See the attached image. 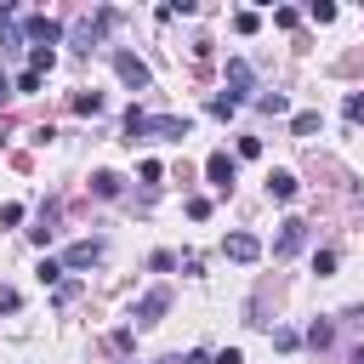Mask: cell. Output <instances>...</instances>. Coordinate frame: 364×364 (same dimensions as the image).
Wrapping results in <instances>:
<instances>
[{"label": "cell", "mask_w": 364, "mask_h": 364, "mask_svg": "<svg viewBox=\"0 0 364 364\" xmlns=\"http://www.w3.org/2000/svg\"><path fill=\"white\" fill-rule=\"evenodd\" d=\"M188 131H193L188 114H142V108L125 114V136H131V142H148V136H159V142H182Z\"/></svg>", "instance_id": "cell-1"}, {"label": "cell", "mask_w": 364, "mask_h": 364, "mask_svg": "<svg viewBox=\"0 0 364 364\" xmlns=\"http://www.w3.org/2000/svg\"><path fill=\"white\" fill-rule=\"evenodd\" d=\"M6 91H11V80H6V74H0V97H6Z\"/></svg>", "instance_id": "cell-22"}, {"label": "cell", "mask_w": 364, "mask_h": 364, "mask_svg": "<svg viewBox=\"0 0 364 364\" xmlns=\"http://www.w3.org/2000/svg\"><path fill=\"white\" fill-rule=\"evenodd\" d=\"M165 307H171V290H148V296L131 307V318H136V324H159V313H165Z\"/></svg>", "instance_id": "cell-7"}, {"label": "cell", "mask_w": 364, "mask_h": 364, "mask_svg": "<svg viewBox=\"0 0 364 364\" xmlns=\"http://www.w3.org/2000/svg\"><path fill=\"white\" fill-rule=\"evenodd\" d=\"M74 114H102V97H97V91H80V97H74Z\"/></svg>", "instance_id": "cell-13"}, {"label": "cell", "mask_w": 364, "mask_h": 364, "mask_svg": "<svg viewBox=\"0 0 364 364\" xmlns=\"http://www.w3.org/2000/svg\"><path fill=\"white\" fill-rule=\"evenodd\" d=\"M40 80H46V74H34V68H23V74H17V91H40Z\"/></svg>", "instance_id": "cell-17"}, {"label": "cell", "mask_w": 364, "mask_h": 364, "mask_svg": "<svg viewBox=\"0 0 364 364\" xmlns=\"http://www.w3.org/2000/svg\"><path fill=\"white\" fill-rule=\"evenodd\" d=\"M245 97H250V63H245V57H233V63H228V102L239 108Z\"/></svg>", "instance_id": "cell-6"}, {"label": "cell", "mask_w": 364, "mask_h": 364, "mask_svg": "<svg viewBox=\"0 0 364 364\" xmlns=\"http://www.w3.org/2000/svg\"><path fill=\"white\" fill-rule=\"evenodd\" d=\"M114 68H119V80H125L131 91H148V80H154V74H148V63H142V57H131V51H114Z\"/></svg>", "instance_id": "cell-3"}, {"label": "cell", "mask_w": 364, "mask_h": 364, "mask_svg": "<svg viewBox=\"0 0 364 364\" xmlns=\"http://www.w3.org/2000/svg\"><path fill=\"white\" fill-rule=\"evenodd\" d=\"M347 114H353V119H364V97H358V91L347 97Z\"/></svg>", "instance_id": "cell-20"}, {"label": "cell", "mask_w": 364, "mask_h": 364, "mask_svg": "<svg viewBox=\"0 0 364 364\" xmlns=\"http://www.w3.org/2000/svg\"><path fill=\"white\" fill-rule=\"evenodd\" d=\"M108 23H114V11H108V6H102L97 17H80V23L68 28V40H74V51H97V46H102V28H108Z\"/></svg>", "instance_id": "cell-2"}, {"label": "cell", "mask_w": 364, "mask_h": 364, "mask_svg": "<svg viewBox=\"0 0 364 364\" xmlns=\"http://www.w3.org/2000/svg\"><path fill=\"white\" fill-rule=\"evenodd\" d=\"M23 34H28V40H34V46H46V51H51V46H57V40H63V28H57V23H51V17H28V23H23Z\"/></svg>", "instance_id": "cell-9"}, {"label": "cell", "mask_w": 364, "mask_h": 364, "mask_svg": "<svg viewBox=\"0 0 364 364\" xmlns=\"http://www.w3.org/2000/svg\"><path fill=\"white\" fill-rule=\"evenodd\" d=\"M205 176H210L216 188H233V159H228V154H210V159H205Z\"/></svg>", "instance_id": "cell-10"}, {"label": "cell", "mask_w": 364, "mask_h": 364, "mask_svg": "<svg viewBox=\"0 0 364 364\" xmlns=\"http://www.w3.org/2000/svg\"><path fill=\"white\" fill-rule=\"evenodd\" d=\"M267 193H273V199H296V176H290V171H273V176H267Z\"/></svg>", "instance_id": "cell-11"}, {"label": "cell", "mask_w": 364, "mask_h": 364, "mask_svg": "<svg viewBox=\"0 0 364 364\" xmlns=\"http://www.w3.org/2000/svg\"><path fill=\"white\" fill-rule=\"evenodd\" d=\"M91 188H97V193H102V199H114V193H119V188H125V182H119V176H114V171H97V176H91Z\"/></svg>", "instance_id": "cell-12"}, {"label": "cell", "mask_w": 364, "mask_h": 364, "mask_svg": "<svg viewBox=\"0 0 364 364\" xmlns=\"http://www.w3.org/2000/svg\"><path fill=\"white\" fill-rule=\"evenodd\" d=\"M330 336H336V330H330V324H324V318H318V324H313V330H307V341H313V347H330Z\"/></svg>", "instance_id": "cell-16"}, {"label": "cell", "mask_w": 364, "mask_h": 364, "mask_svg": "<svg viewBox=\"0 0 364 364\" xmlns=\"http://www.w3.org/2000/svg\"><path fill=\"white\" fill-rule=\"evenodd\" d=\"M318 131V114H296V136H313Z\"/></svg>", "instance_id": "cell-18"}, {"label": "cell", "mask_w": 364, "mask_h": 364, "mask_svg": "<svg viewBox=\"0 0 364 364\" xmlns=\"http://www.w3.org/2000/svg\"><path fill=\"white\" fill-rule=\"evenodd\" d=\"M222 250H228L233 262H256V256H262V239H256V233H228Z\"/></svg>", "instance_id": "cell-8"}, {"label": "cell", "mask_w": 364, "mask_h": 364, "mask_svg": "<svg viewBox=\"0 0 364 364\" xmlns=\"http://www.w3.org/2000/svg\"><path fill=\"white\" fill-rule=\"evenodd\" d=\"M97 262H102V239H80V245L63 250V273H68V267L80 273V267H97Z\"/></svg>", "instance_id": "cell-4"}, {"label": "cell", "mask_w": 364, "mask_h": 364, "mask_svg": "<svg viewBox=\"0 0 364 364\" xmlns=\"http://www.w3.org/2000/svg\"><path fill=\"white\" fill-rule=\"evenodd\" d=\"M210 364H245V353H239V347H222V353H216Z\"/></svg>", "instance_id": "cell-19"}, {"label": "cell", "mask_w": 364, "mask_h": 364, "mask_svg": "<svg viewBox=\"0 0 364 364\" xmlns=\"http://www.w3.org/2000/svg\"><path fill=\"white\" fill-rule=\"evenodd\" d=\"M256 23H262L256 11H233V28H239V34H256Z\"/></svg>", "instance_id": "cell-15"}, {"label": "cell", "mask_w": 364, "mask_h": 364, "mask_svg": "<svg viewBox=\"0 0 364 364\" xmlns=\"http://www.w3.org/2000/svg\"><path fill=\"white\" fill-rule=\"evenodd\" d=\"M256 108H262V114H284L290 102H284V91H267V97H256Z\"/></svg>", "instance_id": "cell-14"}, {"label": "cell", "mask_w": 364, "mask_h": 364, "mask_svg": "<svg viewBox=\"0 0 364 364\" xmlns=\"http://www.w3.org/2000/svg\"><path fill=\"white\" fill-rule=\"evenodd\" d=\"M353 364H364V347H353Z\"/></svg>", "instance_id": "cell-21"}, {"label": "cell", "mask_w": 364, "mask_h": 364, "mask_svg": "<svg viewBox=\"0 0 364 364\" xmlns=\"http://www.w3.org/2000/svg\"><path fill=\"white\" fill-rule=\"evenodd\" d=\"M301 239H307V222H301V216H284V222H279V239H273V256L301 250Z\"/></svg>", "instance_id": "cell-5"}]
</instances>
